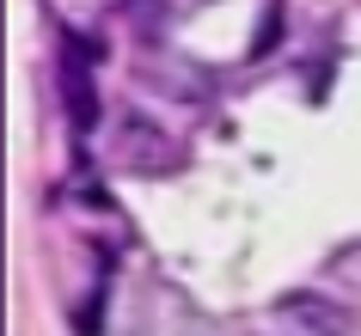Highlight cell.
Wrapping results in <instances>:
<instances>
[{"label": "cell", "instance_id": "obj_1", "mask_svg": "<svg viewBox=\"0 0 361 336\" xmlns=\"http://www.w3.org/2000/svg\"><path fill=\"white\" fill-rule=\"evenodd\" d=\"M269 324H276V336H349L355 330L349 306H337V299H324V294L276 299V306H269Z\"/></svg>", "mask_w": 361, "mask_h": 336}, {"label": "cell", "instance_id": "obj_2", "mask_svg": "<svg viewBox=\"0 0 361 336\" xmlns=\"http://www.w3.org/2000/svg\"><path fill=\"white\" fill-rule=\"evenodd\" d=\"M116 159L135 171H171L178 166V147H171V135L147 116H123L116 123Z\"/></svg>", "mask_w": 361, "mask_h": 336}, {"label": "cell", "instance_id": "obj_3", "mask_svg": "<svg viewBox=\"0 0 361 336\" xmlns=\"http://www.w3.org/2000/svg\"><path fill=\"white\" fill-rule=\"evenodd\" d=\"M61 86H68V116H74V129H86V123H92V80L80 74L74 56L61 61Z\"/></svg>", "mask_w": 361, "mask_h": 336}]
</instances>
